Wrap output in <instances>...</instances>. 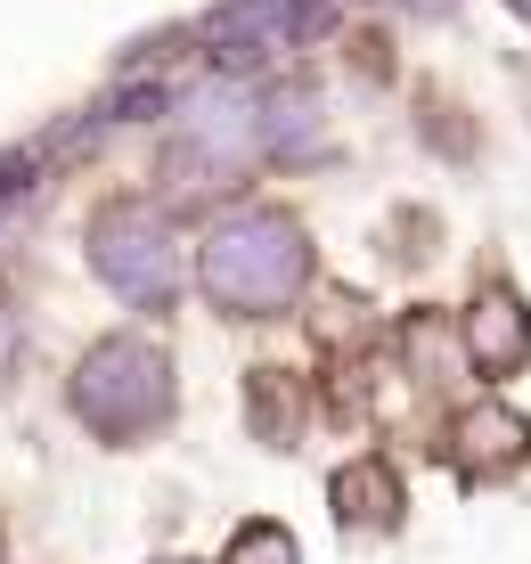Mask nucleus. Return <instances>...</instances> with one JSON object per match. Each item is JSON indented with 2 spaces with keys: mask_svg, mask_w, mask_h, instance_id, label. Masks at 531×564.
Masks as SVG:
<instances>
[{
  "mask_svg": "<svg viewBox=\"0 0 531 564\" xmlns=\"http://www.w3.org/2000/svg\"><path fill=\"white\" fill-rule=\"evenodd\" d=\"M303 270H311V254L286 213H238L205 246V295L221 311H279L303 286Z\"/></svg>",
  "mask_w": 531,
  "mask_h": 564,
  "instance_id": "1",
  "label": "nucleus"
},
{
  "mask_svg": "<svg viewBox=\"0 0 531 564\" xmlns=\"http://www.w3.org/2000/svg\"><path fill=\"white\" fill-rule=\"evenodd\" d=\"M164 410H172V368H164L155 344L115 336V344H98L83 360V377H74V417H83L90 434H107V442H140L148 425H164Z\"/></svg>",
  "mask_w": 531,
  "mask_h": 564,
  "instance_id": "2",
  "label": "nucleus"
},
{
  "mask_svg": "<svg viewBox=\"0 0 531 564\" xmlns=\"http://www.w3.org/2000/svg\"><path fill=\"white\" fill-rule=\"evenodd\" d=\"M90 262H98V279H107L115 295L140 303V311H164L172 286H181V246H172V229L155 221L148 205H107L98 213Z\"/></svg>",
  "mask_w": 531,
  "mask_h": 564,
  "instance_id": "3",
  "label": "nucleus"
},
{
  "mask_svg": "<svg viewBox=\"0 0 531 564\" xmlns=\"http://www.w3.org/2000/svg\"><path fill=\"white\" fill-rule=\"evenodd\" d=\"M466 344H475V360L490 368V377H507V368L531 352V319H523V303H516V295H483V303H475V319H466Z\"/></svg>",
  "mask_w": 531,
  "mask_h": 564,
  "instance_id": "4",
  "label": "nucleus"
},
{
  "mask_svg": "<svg viewBox=\"0 0 531 564\" xmlns=\"http://www.w3.org/2000/svg\"><path fill=\"white\" fill-rule=\"evenodd\" d=\"M336 508H344V523H392V516H401V482H392L377 458L344 466V475H336Z\"/></svg>",
  "mask_w": 531,
  "mask_h": 564,
  "instance_id": "5",
  "label": "nucleus"
},
{
  "mask_svg": "<svg viewBox=\"0 0 531 564\" xmlns=\"http://www.w3.org/2000/svg\"><path fill=\"white\" fill-rule=\"evenodd\" d=\"M458 442H466V466H516L531 434H523V417L483 410V417H466V425H458Z\"/></svg>",
  "mask_w": 531,
  "mask_h": 564,
  "instance_id": "6",
  "label": "nucleus"
},
{
  "mask_svg": "<svg viewBox=\"0 0 531 564\" xmlns=\"http://www.w3.org/2000/svg\"><path fill=\"white\" fill-rule=\"evenodd\" d=\"M229 564H294V540L279 532V523H253V532H238Z\"/></svg>",
  "mask_w": 531,
  "mask_h": 564,
  "instance_id": "7",
  "label": "nucleus"
},
{
  "mask_svg": "<svg viewBox=\"0 0 531 564\" xmlns=\"http://www.w3.org/2000/svg\"><path fill=\"white\" fill-rule=\"evenodd\" d=\"M33 197V155H0V213Z\"/></svg>",
  "mask_w": 531,
  "mask_h": 564,
  "instance_id": "8",
  "label": "nucleus"
},
{
  "mask_svg": "<svg viewBox=\"0 0 531 564\" xmlns=\"http://www.w3.org/2000/svg\"><path fill=\"white\" fill-rule=\"evenodd\" d=\"M9 360H17V311L0 303V368H9Z\"/></svg>",
  "mask_w": 531,
  "mask_h": 564,
  "instance_id": "9",
  "label": "nucleus"
},
{
  "mask_svg": "<svg viewBox=\"0 0 531 564\" xmlns=\"http://www.w3.org/2000/svg\"><path fill=\"white\" fill-rule=\"evenodd\" d=\"M523 9H531V0H523Z\"/></svg>",
  "mask_w": 531,
  "mask_h": 564,
  "instance_id": "10",
  "label": "nucleus"
}]
</instances>
